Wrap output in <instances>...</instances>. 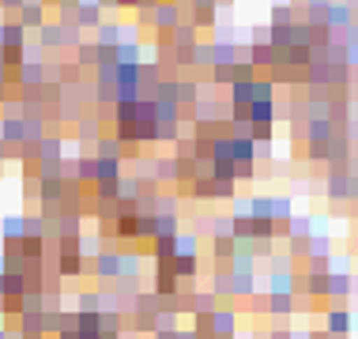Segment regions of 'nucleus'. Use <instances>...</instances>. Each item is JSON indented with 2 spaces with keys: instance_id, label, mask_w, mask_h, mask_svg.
<instances>
[{
  "instance_id": "nucleus-1",
  "label": "nucleus",
  "mask_w": 358,
  "mask_h": 339,
  "mask_svg": "<svg viewBox=\"0 0 358 339\" xmlns=\"http://www.w3.org/2000/svg\"><path fill=\"white\" fill-rule=\"evenodd\" d=\"M324 27L328 31H343V27H351L355 23V12L347 4H324Z\"/></svg>"
},
{
  "instance_id": "nucleus-2",
  "label": "nucleus",
  "mask_w": 358,
  "mask_h": 339,
  "mask_svg": "<svg viewBox=\"0 0 358 339\" xmlns=\"http://www.w3.org/2000/svg\"><path fill=\"white\" fill-rule=\"evenodd\" d=\"M275 102L272 99H264V102H253V106H249V121H253V124H275Z\"/></svg>"
},
{
  "instance_id": "nucleus-3",
  "label": "nucleus",
  "mask_w": 358,
  "mask_h": 339,
  "mask_svg": "<svg viewBox=\"0 0 358 339\" xmlns=\"http://www.w3.org/2000/svg\"><path fill=\"white\" fill-rule=\"evenodd\" d=\"M328 336H347V332H351V313H343V309H328Z\"/></svg>"
},
{
  "instance_id": "nucleus-4",
  "label": "nucleus",
  "mask_w": 358,
  "mask_h": 339,
  "mask_svg": "<svg viewBox=\"0 0 358 339\" xmlns=\"http://www.w3.org/2000/svg\"><path fill=\"white\" fill-rule=\"evenodd\" d=\"M343 61H347V64H358V42H351V45H347Z\"/></svg>"
}]
</instances>
